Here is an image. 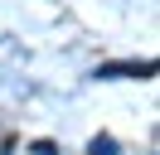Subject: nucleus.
Segmentation results:
<instances>
[{"label": "nucleus", "instance_id": "obj_2", "mask_svg": "<svg viewBox=\"0 0 160 155\" xmlns=\"http://www.w3.org/2000/svg\"><path fill=\"white\" fill-rule=\"evenodd\" d=\"M88 155H117V141H112V136H97V141L88 145Z\"/></svg>", "mask_w": 160, "mask_h": 155}, {"label": "nucleus", "instance_id": "obj_1", "mask_svg": "<svg viewBox=\"0 0 160 155\" xmlns=\"http://www.w3.org/2000/svg\"><path fill=\"white\" fill-rule=\"evenodd\" d=\"M150 73H155L150 58H146V63H102L97 68V78H150Z\"/></svg>", "mask_w": 160, "mask_h": 155}]
</instances>
